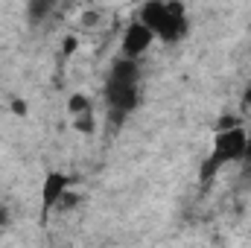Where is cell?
<instances>
[{
    "mask_svg": "<svg viewBox=\"0 0 251 248\" xmlns=\"http://www.w3.org/2000/svg\"><path fill=\"white\" fill-rule=\"evenodd\" d=\"M137 102H140V67L137 59L123 56L111 64V73L105 79V105L111 123H126V117L137 108Z\"/></svg>",
    "mask_w": 251,
    "mask_h": 248,
    "instance_id": "1",
    "label": "cell"
},
{
    "mask_svg": "<svg viewBox=\"0 0 251 248\" xmlns=\"http://www.w3.org/2000/svg\"><path fill=\"white\" fill-rule=\"evenodd\" d=\"M137 21H143L155 32V38L170 41V44L187 35V12L178 0H149L143 3Z\"/></svg>",
    "mask_w": 251,
    "mask_h": 248,
    "instance_id": "2",
    "label": "cell"
},
{
    "mask_svg": "<svg viewBox=\"0 0 251 248\" xmlns=\"http://www.w3.org/2000/svg\"><path fill=\"white\" fill-rule=\"evenodd\" d=\"M246 143H249V134H246L240 125L222 128V131L216 134L213 155H210V161H207V167H204V178H207L213 170H219V167H225V164H231V161H240L243 152H246Z\"/></svg>",
    "mask_w": 251,
    "mask_h": 248,
    "instance_id": "3",
    "label": "cell"
},
{
    "mask_svg": "<svg viewBox=\"0 0 251 248\" xmlns=\"http://www.w3.org/2000/svg\"><path fill=\"white\" fill-rule=\"evenodd\" d=\"M152 41H155V32H152L143 21H134L123 35V56H128V59H140V56L152 47Z\"/></svg>",
    "mask_w": 251,
    "mask_h": 248,
    "instance_id": "4",
    "label": "cell"
},
{
    "mask_svg": "<svg viewBox=\"0 0 251 248\" xmlns=\"http://www.w3.org/2000/svg\"><path fill=\"white\" fill-rule=\"evenodd\" d=\"M67 184H70V178H67L64 173H50V175H47V181H44V190H41V198H44V204L50 207V204L62 201Z\"/></svg>",
    "mask_w": 251,
    "mask_h": 248,
    "instance_id": "5",
    "label": "cell"
},
{
    "mask_svg": "<svg viewBox=\"0 0 251 248\" xmlns=\"http://www.w3.org/2000/svg\"><path fill=\"white\" fill-rule=\"evenodd\" d=\"M70 114L76 117V125L82 131H91L94 128V111H91V99L88 97H82V94L70 97Z\"/></svg>",
    "mask_w": 251,
    "mask_h": 248,
    "instance_id": "6",
    "label": "cell"
},
{
    "mask_svg": "<svg viewBox=\"0 0 251 248\" xmlns=\"http://www.w3.org/2000/svg\"><path fill=\"white\" fill-rule=\"evenodd\" d=\"M59 0H29V15L35 18V21H41L44 15H50V9L56 6Z\"/></svg>",
    "mask_w": 251,
    "mask_h": 248,
    "instance_id": "7",
    "label": "cell"
},
{
    "mask_svg": "<svg viewBox=\"0 0 251 248\" xmlns=\"http://www.w3.org/2000/svg\"><path fill=\"white\" fill-rule=\"evenodd\" d=\"M243 161L251 167V137H249V143H246V152H243Z\"/></svg>",
    "mask_w": 251,
    "mask_h": 248,
    "instance_id": "8",
    "label": "cell"
},
{
    "mask_svg": "<svg viewBox=\"0 0 251 248\" xmlns=\"http://www.w3.org/2000/svg\"><path fill=\"white\" fill-rule=\"evenodd\" d=\"M246 99H249V102H251V91H249V94H246Z\"/></svg>",
    "mask_w": 251,
    "mask_h": 248,
    "instance_id": "9",
    "label": "cell"
}]
</instances>
